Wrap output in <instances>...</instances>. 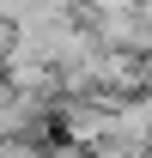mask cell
Here are the masks:
<instances>
[{
  "label": "cell",
  "instance_id": "obj_1",
  "mask_svg": "<svg viewBox=\"0 0 152 158\" xmlns=\"http://www.w3.org/2000/svg\"><path fill=\"white\" fill-rule=\"evenodd\" d=\"M61 134L67 146H103L110 140V98H67L61 103Z\"/></svg>",
  "mask_w": 152,
  "mask_h": 158
},
{
  "label": "cell",
  "instance_id": "obj_2",
  "mask_svg": "<svg viewBox=\"0 0 152 158\" xmlns=\"http://www.w3.org/2000/svg\"><path fill=\"white\" fill-rule=\"evenodd\" d=\"M12 37H19V31H12V24H6V19H0V61H6V55H12Z\"/></svg>",
  "mask_w": 152,
  "mask_h": 158
}]
</instances>
